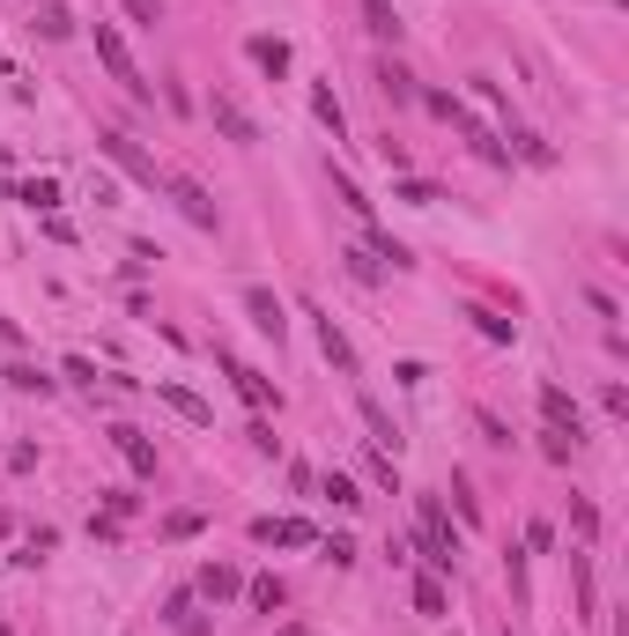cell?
I'll return each instance as SVG.
<instances>
[{
  "label": "cell",
  "mask_w": 629,
  "mask_h": 636,
  "mask_svg": "<svg viewBox=\"0 0 629 636\" xmlns=\"http://www.w3.org/2000/svg\"><path fill=\"white\" fill-rule=\"evenodd\" d=\"M422 104H430L437 119H452V126H460V141L474 148V156H482V163H511V148L496 141V134H489V126L474 119V112H466V104L452 97V89H422Z\"/></svg>",
  "instance_id": "6da1fadb"
},
{
  "label": "cell",
  "mask_w": 629,
  "mask_h": 636,
  "mask_svg": "<svg viewBox=\"0 0 629 636\" xmlns=\"http://www.w3.org/2000/svg\"><path fill=\"white\" fill-rule=\"evenodd\" d=\"M415 540H422V563L430 570H452V526H444V504L437 496H415Z\"/></svg>",
  "instance_id": "7a4b0ae2"
},
{
  "label": "cell",
  "mask_w": 629,
  "mask_h": 636,
  "mask_svg": "<svg viewBox=\"0 0 629 636\" xmlns=\"http://www.w3.org/2000/svg\"><path fill=\"white\" fill-rule=\"evenodd\" d=\"M97 60L112 67V82H119L126 97H141V104H148V82H141V67H134V52H126V38H119L112 23H97Z\"/></svg>",
  "instance_id": "3957f363"
},
{
  "label": "cell",
  "mask_w": 629,
  "mask_h": 636,
  "mask_svg": "<svg viewBox=\"0 0 629 636\" xmlns=\"http://www.w3.org/2000/svg\"><path fill=\"white\" fill-rule=\"evenodd\" d=\"M97 148H104V156H112V163H119L126 178H141L148 193H156V186H164V171H156V156H141V148L126 141V134H97Z\"/></svg>",
  "instance_id": "277c9868"
},
{
  "label": "cell",
  "mask_w": 629,
  "mask_h": 636,
  "mask_svg": "<svg viewBox=\"0 0 629 636\" xmlns=\"http://www.w3.org/2000/svg\"><path fill=\"white\" fill-rule=\"evenodd\" d=\"M164 193L178 200V215L193 222V230H216V200L200 193V186H193V178H186V171H164Z\"/></svg>",
  "instance_id": "5b68a950"
},
{
  "label": "cell",
  "mask_w": 629,
  "mask_h": 636,
  "mask_svg": "<svg viewBox=\"0 0 629 636\" xmlns=\"http://www.w3.org/2000/svg\"><path fill=\"white\" fill-rule=\"evenodd\" d=\"M541 415H548V430H563L570 444H585V415H578V400L563 385H541Z\"/></svg>",
  "instance_id": "8992f818"
},
{
  "label": "cell",
  "mask_w": 629,
  "mask_h": 636,
  "mask_svg": "<svg viewBox=\"0 0 629 636\" xmlns=\"http://www.w3.org/2000/svg\"><path fill=\"white\" fill-rule=\"evenodd\" d=\"M252 540H260V548H312V526H304V518H252Z\"/></svg>",
  "instance_id": "52a82bcc"
},
{
  "label": "cell",
  "mask_w": 629,
  "mask_h": 636,
  "mask_svg": "<svg viewBox=\"0 0 629 636\" xmlns=\"http://www.w3.org/2000/svg\"><path fill=\"white\" fill-rule=\"evenodd\" d=\"M208 112H216V126L230 134V141H244V148L260 141V126H252V112H244V104L230 97V89H216V104H208Z\"/></svg>",
  "instance_id": "ba28073f"
},
{
  "label": "cell",
  "mask_w": 629,
  "mask_h": 636,
  "mask_svg": "<svg viewBox=\"0 0 629 636\" xmlns=\"http://www.w3.org/2000/svg\"><path fill=\"white\" fill-rule=\"evenodd\" d=\"M222 370H230V385H238V400H244V407H260V415L274 407V385H266V378H260L252 363H238V356H222Z\"/></svg>",
  "instance_id": "9c48e42d"
},
{
  "label": "cell",
  "mask_w": 629,
  "mask_h": 636,
  "mask_svg": "<svg viewBox=\"0 0 629 636\" xmlns=\"http://www.w3.org/2000/svg\"><path fill=\"white\" fill-rule=\"evenodd\" d=\"M312 318H318V348H326V363H334L340 378H356V348H348V333H340L326 311H312Z\"/></svg>",
  "instance_id": "30bf717a"
},
{
  "label": "cell",
  "mask_w": 629,
  "mask_h": 636,
  "mask_svg": "<svg viewBox=\"0 0 629 636\" xmlns=\"http://www.w3.org/2000/svg\"><path fill=\"white\" fill-rule=\"evenodd\" d=\"M356 415H364V430H370V452H400V430H392V415L386 407H378V400H356Z\"/></svg>",
  "instance_id": "8fae6325"
},
{
  "label": "cell",
  "mask_w": 629,
  "mask_h": 636,
  "mask_svg": "<svg viewBox=\"0 0 629 636\" xmlns=\"http://www.w3.org/2000/svg\"><path fill=\"white\" fill-rule=\"evenodd\" d=\"M112 444H119V459L134 466V474H156V444H148L134 422H119V430H112Z\"/></svg>",
  "instance_id": "7c38bea8"
},
{
  "label": "cell",
  "mask_w": 629,
  "mask_h": 636,
  "mask_svg": "<svg viewBox=\"0 0 629 636\" xmlns=\"http://www.w3.org/2000/svg\"><path fill=\"white\" fill-rule=\"evenodd\" d=\"M244 311H252V326H260V333H274V341L290 333V318H282V304H274V289H244Z\"/></svg>",
  "instance_id": "4fadbf2b"
},
{
  "label": "cell",
  "mask_w": 629,
  "mask_h": 636,
  "mask_svg": "<svg viewBox=\"0 0 629 636\" xmlns=\"http://www.w3.org/2000/svg\"><path fill=\"white\" fill-rule=\"evenodd\" d=\"M193 600H208V607L238 600V570H230V563H208V570H200V585H193Z\"/></svg>",
  "instance_id": "5bb4252c"
},
{
  "label": "cell",
  "mask_w": 629,
  "mask_h": 636,
  "mask_svg": "<svg viewBox=\"0 0 629 636\" xmlns=\"http://www.w3.org/2000/svg\"><path fill=\"white\" fill-rule=\"evenodd\" d=\"M244 52H252L260 74H290V45H282V38H244Z\"/></svg>",
  "instance_id": "9a60e30c"
},
{
  "label": "cell",
  "mask_w": 629,
  "mask_h": 636,
  "mask_svg": "<svg viewBox=\"0 0 629 636\" xmlns=\"http://www.w3.org/2000/svg\"><path fill=\"white\" fill-rule=\"evenodd\" d=\"M156 392H164V400H170V407H178V415H186V422H200V430H208V422H216V415H208V400H200V392L170 385V378H164V385H156Z\"/></svg>",
  "instance_id": "2e32d148"
},
{
  "label": "cell",
  "mask_w": 629,
  "mask_h": 636,
  "mask_svg": "<svg viewBox=\"0 0 629 636\" xmlns=\"http://www.w3.org/2000/svg\"><path fill=\"white\" fill-rule=\"evenodd\" d=\"M312 112H318V126H326L334 141L348 134V119H340V97H334V89H312Z\"/></svg>",
  "instance_id": "e0dca14e"
},
{
  "label": "cell",
  "mask_w": 629,
  "mask_h": 636,
  "mask_svg": "<svg viewBox=\"0 0 629 636\" xmlns=\"http://www.w3.org/2000/svg\"><path fill=\"white\" fill-rule=\"evenodd\" d=\"M378 89H386L392 104H408V97H415V74H408V67H392V60H386V67H378Z\"/></svg>",
  "instance_id": "ac0fdd59"
},
{
  "label": "cell",
  "mask_w": 629,
  "mask_h": 636,
  "mask_svg": "<svg viewBox=\"0 0 629 636\" xmlns=\"http://www.w3.org/2000/svg\"><path fill=\"white\" fill-rule=\"evenodd\" d=\"M364 15H370L378 38H400V8H392V0H364Z\"/></svg>",
  "instance_id": "d6986e66"
},
{
  "label": "cell",
  "mask_w": 629,
  "mask_h": 636,
  "mask_svg": "<svg viewBox=\"0 0 629 636\" xmlns=\"http://www.w3.org/2000/svg\"><path fill=\"white\" fill-rule=\"evenodd\" d=\"M244 600H252L260 614H274V607H282V577H252V585H244Z\"/></svg>",
  "instance_id": "ffe728a7"
},
{
  "label": "cell",
  "mask_w": 629,
  "mask_h": 636,
  "mask_svg": "<svg viewBox=\"0 0 629 636\" xmlns=\"http://www.w3.org/2000/svg\"><path fill=\"white\" fill-rule=\"evenodd\" d=\"M415 607H422V614H444V585H437V570H422V577H415Z\"/></svg>",
  "instance_id": "44dd1931"
},
{
  "label": "cell",
  "mask_w": 629,
  "mask_h": 636,
  "mask_svg": "<svg viewBox=\"0 0 629 636\" xmlns=\"http://www.w3.org/2000/svg\"><path fill=\"white\" fill-rule=\"evenodd\" d=\"M511 141H518V156H526V163H556V148L541 141V134H526V126H511Z\"/></svg>",
  "instance_id": "7402d4cb"
},
{
  "label": "cell",
  "mask_w": 629,
  "mask_h": 636,
  "mask_svg": "<svg viewBox=\"0 0 629 636\" xmlns=\"http://www.w3.org/2000/svg\"><path fill=\"white\" fill-rule=\"evenodd\" d=\"M15 200H23V208H52L60 186H52V178H30V186H15Z\"/></svg>",
  "instance_id": "603a6c76"
},
{
  "label": "cell",
  "mask_w": 629,
  "mask_h": 636,
  "mask_svg": "<svg viewBox=\"0 0 629 636\" xmlns=\"http://www.w3.org/2000/svg\"><path fill=\"white\" fill-rule=\"evenodd\" d=\"M370 252H378V259H392V267H415L408 245H400V237H386V230H370Z\"/></svg>",
  "instance_id": "cb8c5ba5"
},
{
  "label": "cell",
  "mask_w": 629,
  "mask_h": 636,
  "mask_svg": "<svg viewBox=\"0 0 629 636\" xmlns=\"http://www.w3.org/2000/svg\"><path fill=\"white\" fill-rule=\"evenodd\" d=\"M200 533V511H170L164 518V540H193Z\"/></svg>",
  "instance_id": "d4e9b609"
},
{
  "label": "cell",
  "mask_w": 629,
  "mask_h": 636,
  "mask_svg": "<svg viewBox=\"0 0 629 636\" xmlns=\"http://www.w3.org/2000/svg\"><path fill=\"white\" fill-rule=\"evenodd\" d=\"M326 496H334L340 511H356V504H364V496H356V481H348V474H326Z\"/></svg>",
  "instance_id": "484cf974"
},
{
  "label": "cell",
  "mask_w": 629,
  "mask_h": 636,
  "mask_svg": "<svg viewBox=\"0 0 629 636\" xmlns=\"http://www.w3.org/2000/svg\"><path fill=\"white\" fill-rule=\"evenodd\" d=\"M570 577H578V607L593 614V563H585V555H570Z\"/></svg>",
  "instance_id": "4316f807"
},
{
  "label": "cell",
  "mask_w": 629,
  "mask_h": 636,
  "mask_svg": "<svg viewBox=\"0 0 629 636\" xmlns=\"http://www.w3.org/2000/svg\"><path fill=\"white\" fill-rule=\"evenodd\" d=\"M38 30H45V38H67L74 15H67V8H45V15H38Z\"/></svg>",
  "instance_id": "83f0119b"
},
{
  "label": "cell",
  "mask_w": 629,
  "mask_h": 636,
  "mask_svg": "<svg viewBox=\"0 0 629 636\" xmlns=\"http://www.w3.org/2000/svg\"><path fill=\"white\" fill-rule=\"evenodd\" d=\"M541 452H548V459H556V466H570V452H578V444L563 437V430H548V437H541Z\"/></svg>",
  "instance_id": "f1b7e54d"
},
{
  "label": "cell",
  "mask_w": 629,
  "mask_h": 636,
  "mask_svg": "<svg viewBox=\"0 0 629 636\" xmlns=\"http://www.w3.org/2000/svg\"><path fill=\"white\" fill-rule=\"evenodd\" d=\"M126 15H134V23H148V30H156V23H164V0H126Z\"/></svg>",
  "instance_id": "f546056e"
},
{
  "label": "cell",
  "mask_w": 629,
  "mask_h": 636,
  "mask_svg": "<svg viewBox=\"0 0 629 636\" xmlns=\"http://www.w3.org/2000/svg\"><path fill=\"white\" fill-rule=\"evenodd\" d=\"M334 193H340V208H348V215H370V200L356 193V186H348V178H334Z\"/></svg>",
  "instance_id": "4dcf8cb0"
},
{
  "label": "cell",
  "mask_w": 629,
  "mask_h": 636,
  "mask_svg": "<svg viewBox=\"0 0 629 636\" xmlns=\"http://www.w3.org/2000/svg\"><path fill=\"white\" fill-rule=\"evenodd\" d=\"M340 259H348V274H356V282H378V259H370V252H340Z\"/></svg>",
  "instance_id": "1f68e13d"
},
{
  "label": "cell",
  "mask_w": 629,
  "mask_h": 636,
  "mask_svg": "<svg viewBox=\"0 0 629 636\" xmlns=\"http://www.w3.org/2000/svg\"><path fill=\"white\" fill-rule=\"evenodd\" d=\"M474 326H482L489 341H511V318H496V311H474Z\"/></svg>",
  "instance_id": "d6a6232c"
},
{
  "label": "cell",
  "mask_w": 629,
  "mask_h": 636,
  "mask_svg": "<svg viewBox=\"0 0 629 636\" xmlns=\"http://www.w3.org/2000/svg\"><path fill=\"white\" fill-rule=\"evenodd\" d=\"M400 200H415V208H430L437 186H422V178H400Z\"/></svg>",
  "instance_id": "836d02e7"
},
{
  "label": "cell",
  "mask_w": 629,
  "mask_h": 636,
  "mask_svg": "<svg viewBox=\"0 0 629 636\" xmlns=\"http://www.w3.org/2000/svg\"><path fill=\"white\" fill-rule=\"evenodd\" d=\"M8 385L15 392H52V378H38V370H8Z\"/></svg>",
  "instance_id": "e575fe53"
},
{
  "label": "cell",
  "mask_w": 629,
  "mask_h": 636,
  "mask_svg": "<svg viewBox=\"0 0 629 636\" xmlns=\"http://www.w3.org/2000/svg\"><path fill=\"white\" fill-rule=\"evenodd\" d=\"M0 341H23V333H15V326H8V318H0Z\"/></svg>",
  "instance_id": "d590c367"
},
{
  "label": "cell",
  "mask_w": 629,
  "mask_h": 636,
  "mask_svg": "<svg viewBox=\"0 0 629 636\" xmlns=\"http://www.w3.org/2000/svg\"><path fill=\"white\" fill-rule=\"evenodd\" d=\"M0 163H8V148H0Z\"/></svg>",
  "instance_id": "8d00e7d4"
}]
</instances>
